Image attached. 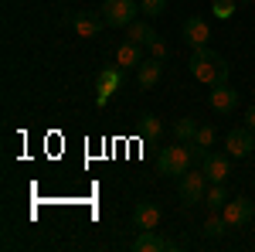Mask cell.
Listing matches in <instances>:
<instances>
[{
    "instance_id": "cell-1",
    "label": "cell",
    "mask_w": 255,
    "mask_h": 252,
    "mask_svg": "<svg viewBox=\"0 0 255 252\" xmlns=\"http://www.w3.org/2000/svg\"><path fill=\"white\" fill-rule=\"evenodd\" d=\"M187 68L204 85H221V82H228V72H232L228 61L221 58L218 51H211V48H194V55L187 58Z\"/></svg>"
},
{
    "instance_id": "cell-2",
    "label": "cell",
    "mask_w": 255,
    "mask_h": 252,
    "mask_svg": "<svg viewBox=\"0 0 255 252\" xmlns=\"http://www.w3.org/2000/svg\"><path fill=\"white\" fill-rule=\"evenodd\" d=\"M191 160H194V154L187 150V143H177V147H163L157 157V171L167 177H180L191 171Z\"/></svg>"
},
{
    "instance_id": "cell-3",
    "label": "cell",
    "mask_w": 255,
    "mask_h": 252,
    "mask_svg": "<svg viewBox=\"0 0 255 252\" xmlns=\"http://www.w3.org/2000/svg\"><path fill=\"white\" fill-rule=\"evenodd\" d=\"M136 14H139L136 0H106L99 17L106 20V27H129L136 20Z\"/></svg>"
},
{
    "instance_id": "cell-4",
    "label": "cell",
    "mask_w": 255,
    "mask_h": 252,
    "mask_svg": "<svg viewBox=\"0 0 255 252\" xmlns=\"http://www.w3.org/2000/svg\"><path fill=\"white\" fill-rule=\"evenodd\" d=\"M177 194H180V205H201L204 201V194H208V177H204V171L197 174V171H187V174H180V188H177Z\"/></svg>"
},
{
    "instance_id": "cell-5",
    "label": "cell",
    "mask_w": 255,
    "mask_h": 252,
    "mask_svg": "<svg viewBox=\"0 0 255 252\" xmlns=\"http://www.w3.org/2000/svg\"><path fill=\"white\" fill-rule=\"evenodd\" d=\"M208 106H211V113L218 116H232L238 106V92L228 85V82H221V85H211V96H208Z\"/></svg>"
},
{
    "instance_id": "cell-6",
    "label": "cell",
    "mask_w": 255,
    "mask_h": 252,
    "mask_svg": "<svg viewBox=\"0 0 255 252\" xmlns=\"http://www.w3.org/2000/svg\"><path fill=\"white\" fill-rule=\"evenodd\" d=\"M225 147H228V157H249L255 150V130L252 126H235L232 133L225 136Z\"/></svg>"
},
{
    "instance_id": "cell-7",
    "label": "cell",
    "mask_w": 255,
    "mask_h": 252,
    "mask_svg": "<svg viewBox=\"0 0 255 252\" xmlns=\"http://www.w3.org/2000/svg\"><path fill=\"white\" fill-rule=\"evenodd\" d=\"M221 215H225L228 229H242V225H249V222L255 218V205L249 201V198H232V201L221 208Z\"/></svg>"
},
{
    "instance_id": "cell-8",
    "label": "cell",
    "mask_w": 255,
    "mask_h": 252,
    "mask_svg": "<svg viewBox=\"0 0 255 252\" xmlns=\"http://www.w3.org/2000/svg\"><path fill=\"white\" fill-rule=\"evenodd\" d=\"M123 72H126V68H119V65H116V68H102V75L96 78V92H99L96 102H99V106H106V102L123 89Z\"/></svg>"
},
{
    "instance_id": "cell-9",
    "label": "cell",
    "mask_w": 255,
    "mask_h": 252,
    "mask_svg": "<svg viewBox=\"0 0 255 252\" xmlns=\"http://www.w3.org/2000/svg\"><path fill=\"white\" fill-rule=\"evenodd\" d=\"M201 171H204V177H208L211 184H225L228 174H232V160L225 154H208L201 160Z\"/></svg>"
},
{
    "instance_id": "cell-10",
    "label": "cell",
    "mask_w": 255,
    "mask_h": 252,
    "mask_svg": "<svg viewBox=\"0 0 255 252\" xmlns=\"http://www.w3.org/2000/svg\"><path fill=\"white\" fill-rule=\"evenodd\" d=\"M208 38H211V27L204 17H187L184 20V41L191 48H208Z\"/></svg>"
},
{
    "instance_id": "cell-11",
    "label": "cell",
    "mask_w": 255,
    "mask_h": 252,
    "mask_svg": "<svg viewBox=\"0 0 255 252\" xmlns=\"http://www.w3.org/2000/svg\"><path fill=\"white\" fill-rule=\"evenodd\" d=\"M160 205H153V201H139L136 208H133V225H136L139 232L143 229H157L160 225Z\"/></svg>"
},
{
    "instance_id": "cell-12",
    "label": "cell",
    "mask_w": 255,
    "mask_h": 252,
    "mask_svg": "<svg viewBox=\"0 0 255 252\" xmlns=\"http://www.w3.org/2000/svg\"><path fill=\"white\" fill-rule=\"evenodd\" d=\"M160 249H170V242L157 232V229H143L133 242V252H160Z\"/></svg>"
},
{
    "instance_id": "cell-13",
    "label": "cell",
    "mask_w": 255,
    "mask_h": 252,
    "mask_svg": "<svg viewBox=\"0 0 255 252\" xmlns=\"http://www.w3.org/2000/svg\"><path fill=\"white\" fill-rule=\"evenodd\" d=\"M102 24H106L102 17H96V14H85V10L72 17V27H75V34H79V38H96L99 31H102Z\"/></svg>"
},
{
    "instance_id": "cell-14",
    "label": "cell",
    "mask_w": 255,
    "mask_h": 252,
    "mask_svg": "<svg viewBox=\"0 0 255 252\" xmlns=\"http://www.w3.org/2000/svg\"><path fill=\"white\" fill-rule=\"evenodd\" d=\"M160 75H163V61H146V65H143V61H139V68H136V82H139V89H153V85H157L160 82Z\"/></svg>"
},
{
    "instance_id": "cell-15",
    "label": "cell",
    "mask_w": 255,
    "mask_h": 252,
    "mask_svg": "<svg viewBox=\"0 0 255 252\" xmlns=\"http://www.w3.org/2000/svg\"><path fill=\"white\" fill-rule=\"evenodd\" d=\"M116 65H119V68H139V44H133V41L119 44V51H116Z\"/></svg>"
},
{
    "instance_id": "cell-16",
    "label": "cell",
    "mask_w": 255,
    "mask_h": 252,
    "mask_svg": "<svg viewBox=\"0 0 255 252\" xmlns=\"http://www.w3.org/2000/svg\"><path fill=\"white\" fill-rule=\"evenodd\" d=\"M160 133H163V123L157 119V113H143L139 116V136L143 140H157Z\"/></svg>"
},
{
    "instance_id": "cell-17",
    "label": "cell",
    "mask_w": 255,
    "mask_h": 252,
    "mask_svg": "<svg viewBox=\"0 0 255 252\" xmlns=\"http://www.w3.org/2000/svg\"><path fill=\"white\" fill-rule=\"evenodd\" d=\"M129 41H133V44H153L157 34H153V27H150V24L133 20V24H129Z\"/></svg>"
},
{
    "instance_id": "cell-18",
    "label": "cell",
    "mask_w": 255,
    "mask_h": 252,
    "mask_svg": "<svg viewBox=\"0 0 255 252\" xmlns=\"http://www.w3.org/2000/svg\"><path fill=\"white\" fill-rule=\"evenodd\" d=\"M194 133H197L194 116H184V119H177V123H174V136L180 140V143H191V140H194Z\"/></svg>"
},
{
    "instance_id": "cell-19",
    "label": "cell",
    "mask_w": 255,
    "mask_h": 252,
    "mask_svg": "<svg viewBox=\"0 0 255 252\" xmlns=\"http://www.w3.org/2000/svg\"><path fill=\"white\" fill-rule=\"evenodd\" d=\"M225 229H228L225 215H218V212L208 215V222H204V235H208V239H218V235H225Z\"/></svg>"
},
{
    "instance_id": "cell-20",
    "label": "cell",
    "mask_w": 255,
    "mask_h": 252,
    "mask_svg": "<svg viewBox=\"0 0 255 252\" xmlns=\"http://www.w3.org/2000/svg\"><path fill=\"white\" fill-rule=\"evenodd\" d=\"M204 201L211 205V212L225 208V205H228V191H225V184H211V191L204 194Z\"/></svg>"
},
{
    "instance_id": "cell-21",
    "label": "cell",
    "mask_w": 255,
    "mask_h": 252,
    "mask_svg": "<svg viewBox=\"0 0 255 252\" xmlns=\"http://www.w3.org/2000/svg\"><path fill=\"white\" fill-rule=\"evenodd\" d=\"M235 10H238V0H215V3H211V14H215L218 20H228Z\"/></svg>"
},
{
    "instance_id": "cell-22",
    "label": "cell",
    "mask_w": 255,
    "mask_h": 252,
    "mask_svg": "<svg viewBox=\"0 0 255 252\" xmlns=\"http://www.w3.org/2000/svg\"><path fill=\"white\" fill-rule=\"evenodd\" d=\"M215 140H218L215 126H197V133H194V140H191V143L204 147V150H211V147H215Z\"/></svg>"
},
{
    "instance_id": "cell-23",
    "label": "cell",
    "mask_w": 255,
    "mask_h": 252,
    "mask_svg": "<svg viewBox=\"0 0 255 252\" xmlns=\"http://www.w3.org/2000/svg\"><path fill=\"white\" fill-rule=\"evenodd\" d=\"M167 10V0H139V14H146V17H160Z\"/></svg>"
},
{
    "instance_id": "cell-24",
    "label": "cell",
    "mask_w": 255,
    "mask_h": 252,
    "mask_svg": "<svg viewBox=\"0 0 255 252\" xmlns=\"http://www.w3.org/2000/svg\"><path fill=\"white\" fill-rule=\"evenodd\" d=\"M150 51H153V58H157V61H163V58H167V44H163V41H153V44H150Z\"/></svg>"
},
{
    "instance_id": "cell-25",
    "label": "cell",
    "mask_w": 255,
    "mask_h": 252,
    "mask_svg": "<svg viewBox=\"0 0 255 252\" xmlns=\"http://www.w3.org/2000/svg\"><path fill=\"white\" fill-rule=\"evenodd\" d=\"M245 126H252V130H255V106L245 109Z\"/></svg>"
}]
</instances>
